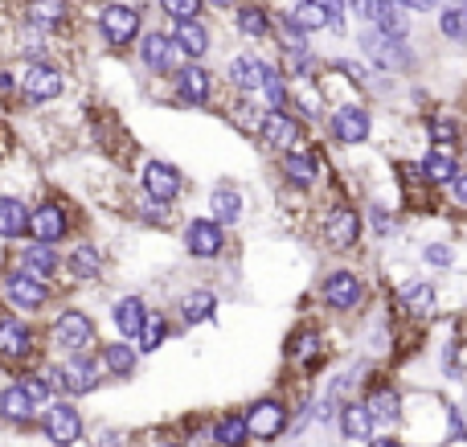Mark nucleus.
Returning a JSON list of instances; mask_svg holds the SVG:
<instances>
[{
    "mask_svg": "<svg viewBox=\"0 0 467 447\" xmlns=\"http://www.w3.org/2000/svg\"><path fill=\"white\" fill-rule=\"evenodd\" d=\"M13 90H16V74L0 70V103H8V99H13Z\"/></svg>",
    "mask_w": 467,
    "mask_h": 447,
    "instance_id": "obj_46",
    "label": "nucleus"
},
{
    "mask_svg": "<svg viewBox=\"0 0 467 447\" xmlns=\"http://www.w3.org/2000/svg\"><path fill=\"white\" fill-rule=\"evenodd\" d=\"M5 296H8V304H13V308H21V312H37V308H46V304H49L46 279L29 275L25 267H21V271H8Z\"/></svg>",
    "mask_w": 467,
    "mask_h": 447,
    "instance_id": "obj_4",
    "label": "nucleus"
},
{
    "mask_svg": "<svg viewBox=\"0 0 467 447\" xmlns=\"http://www.w3.org/2000/svg\"><path fill=\"white\" fill-rule=\"evenodd\" d=\"M291 353H296V358H307V353H316V337L307 333L304 341H296V345H291Z\"/></svg>",
    "mask_w": 467,
    "mask_h": 447,
    "instance_id": "obj_47",
    "label": "nucleus"
},
{
    "mask_svg": "<svg viewBox=\"0 0 467 447\" xmlns=\"http://www.w3.org/2000/svg\"><path fill=\"white\" fill-rule=\"evenodd\" d=\"M361 46H365V54L373 57V66H381V70H402L406 66V41L402 37H389V33H381V29H365Z\"/></svg>",
    "mask_w": 467,
    "mask_h": 447,
    "instance_id": "obj_6",
    "label": "nucleus"
},
{
    "mask_svg": "<svg viewBox=\"0 0 467 447\" xmlns=\"http://www.w3.org/2000/svg\"><path fill=\"white\" fill-rule=\"evenodd\" d=\"M451 189H455V202L467 205V177H451Z\"/></svg>",
    "mask_w": 467,
    "mask_h": 447,
    "instance_id": "obj_49",
    "label": "nucleus"
},
{
    "mask_svg": "<svg viewBox=\"0 0 467 447\" xmlns=\"http://www.w3.org/2000/svg\"><path fill=\"white\" fill-rule=\"evenodd\" d=\"M210 210H213V222H222V226H234V222L242 218V193L230 185H218L210 193Z\"/></svg>",
    "mask_w": 467,
    "mask_h": 447,
    "instance_id": "obj_26",
    "label": "nucleus"
},
{
    "mask_svg": "<svg viewBox=\"0 0 467 447\" xmlns=\"http://www.w3.org/2000/svg\"><path fill=\"white\" fill-rule=\"evenodd\" d=\"M177 54L181 49L169 33H144V41H140V57H144V66L156 74H169L172 66H177Z\"/></svg>",
    "mask_w": 467,
    "mask_h": 447,
    "instance_id": "obj_12",
    "label": "nucleus"
},
{
    "mask_svg": "<svg viewBox=\"0 0 467 447\" xmlns=\"http://www.w3.org/2000/svg\"><path fill=\"white\" fill-rule=\"evenodd\" d=\"M365 16H369L381 33L406 41V29H410V25H406V13H402V5H398V0H365Z\"/></svg>",
    "mask_w": 467,
    "mask_h": 447,
    "instance_id": "obj_14",
    "label": "nucleus"
},
{
    "mask_svg": "<svg viewBox=\"0 0 467 447\" xmlns=\"http://www.w3.org/2000/svg\"><path fill=\"white\" fill-rule=\"evenodd\" d=\"M0 415L8 419V423H33V415H37V407L29 402V394L21 390V382L8 386L5 394H0Z\"/></svg>",
    "mask_w": 467,
    "mask_h": 447,
    "instance_id": "obj_25",
    "label": "nucleus"
},
{
    "mask_svg": "<svg viewBox=\"0 0 467 447\" xmlns=\"http://www.w3.org/2000/svg\"><path fill=\"white\" fill-rule=\"evenodd\" d=\"M451 259H455V251L447 243H431L427 246V263H431V267H451Z\"/></svg>",
    "mask_w": 467,
    "mask_h": 447,
    "instance_id": "obj_45",
    "label": "nucleus"
},
{
    "mask_svg": "<svg viewBox=\"0 0 467 447\" xmlns=\"http://www.w3.org/2000/svg\"><path fill=\"white\" fill-rule=\"evenodd\" d=\"M33 349V333L13 317H0V358H25Z\"/></svg>",
    "mask_w": 467,
    "mask_h": 447,
    "instance_id": "obj_21",
    "label": "nucleus"
},
{
    "mask_svg": "<svg viewBox=\"0 0 467 447\" xmlns=\"http://www.w3.org/2000/svg\"><path fill=\"white\" fill-rule=\"evenodd\" d=\"M164 16H172V21H197L205 8V0H161Z\"/></svg>",
    "mask_w": 467,
    "mask_h": 447,
    "instance_id": "obj_40",
    "label": "nucleus"
},
{
    "mask_svg": "<svg viewBox=\"0 0 467 447\" xmlns=\"http://www.w3.org/2000/svg\"><path fill=\"white\" fill-rule=\"evenodd\" d=\"M66 226H70V222H66V210L62 205H54V202H41L37 210H29V230H25V234L33 238V243H62L66 238Z\"/></svg>",
    "mask_w": 467,
    "mask_h": 447,
    "instance_id": "obj_5",
    "label": "nucleus"
},
{
    "mask_svg": "<svg viewBox=\"0 0 467 447\" xmlns=\"http://www.w3.org/2000/svg\"><path fill=\"white\" fill-rule=\"evenodd\" d=\"M185 246L197 259H213V255H222V246H226V230L213 218H197V222H189V230H185Z\"/></svg>",
    "mask_w": 467,
    "mask_h": 447,
    "instance_id": "obj_7",
    "label": "nucleus"
},
{
    "mask_svg": "<svg viewBox=\"0 0 467 447\" xmlns=\"http://www.w3.org/2000/svg\"><path fill=\"white\" fill-rule=\"evenodd\" d=\"M213 5H226V8H230V5H234V0H213Z\"/></svg>",
    "mask_w": 467,
    "mask_h": 447,
    "instance_id": "obj_52",
    "label": "nucleus"
},
{
    "mask_svg": "<svg viewBox=\"0 0 467 447\" xmlns=\"http://www.w3.org/2000/svg\"><path fill=\"white\" fill-rule=\"evenodd\" d=\"M373 447H398L394 440H373Z\"/></svg>",
    "mask_w": 467,
    "mask_h": 447,
    "instance_id": "obj_51",
    "label": "nucleus"
},
{
    "mask_svg": "<svg viewBox=\"0 0 467 447\" xmlns=\"http://www.w3.org/2000/svg\"><path fill=\"white\" fill-rule=\"evenodd\" d=\"M95 320L87 317V312H62V317L54 320V345L62 353H87L90 345H95Z\"/></svg>",
    "mask_w": 467,
    "mask_h": 447,
    "instance_id": "obj_3",
    "label": "nucleus"
},
{
    "mask_svg": "<svg viewBox=\"0 0 467 447\" xmlns=\"http://www.w3.org/2000/svg\"><path fill=\"white\" fill-rule=\"evenodd\" d=\"M16 87H21L25 103H54L66 90V74L46 57H29L21 66V74H16Z\"/></svg>",
    "mask_w": 467,
    "mask_h": 447,
    "instance_id": "obj_1",
    "label": "nucleus"
},
{
    "mask_svg": "<svg viewBox=\"0 0 467 447\" xmlns=\"http://www.w3.org/2000/svg\"><path fill=\"white\" fill-rule=\"evenodd\" d=\"M258 131H263L266 144H279V148H291V144H299V140H304V128H299V123L291 120V115H283V111L263 115Z\"/></svg>",
    "mask_w": 467,
    "mask_h": 447,
    "instance_id": "obj_18",
    "label": "nucleus"
},
{
    "mask_svg": "<svg viewBox=\"0 0 467 447\" xmlns=\"http://www.w3.org/2000/svg\"><path fill=\"white\" fill-rule=\"evenodd\" d=\"M144 320H148V308L140 296H123V300L115 304V328H119L123 337H140Z\"/></svg>",
    "mask_w": 467,
    "mask_h": 447,
    "instance_id": "obj_24",
    "label": "nucleus"
},
{
    "mask_svg": "<svg viewBox=\"0 0 467 447\" xmlns=\"http://www.w3.org/2000/svg\"><path fill=\"white\" fill-rule=\"evenodd\" d=\"M422 177L435 181V185L451 181V177H455V156H451V148H439V144L431 148L427 161H422Z\"/></svg>",
    "mask_w": 467,
    "mask_h": 447,
    "instance_id": "obj_28",
    "label": "nucleus"
},
{
    "mask_svg": "<svg viewBox=\"0 0 467 447\" xmlns=\"http://www.w3.org/2000/svg\"><path fill=\"white\" fill-rule=\"evenodd\" d=\"M172 41H177V49L185 57H205V49H210V29H205L202 21H177Z\"/></svg>",
    "mask_w": 467,
    "mask_h": 447,
    "instance_id": "obj_23",
    "label": "nucleus"
},
{
    "mask_svg": "<svg viewBox=\"0 0 467 447\" xmlns=\"http://www.w3.org/2000/svg\"><path fill=\"white\" fill-rule=\"evenodd\" d=\"M258 87L266 90V99H271L275 111H283V107H287V87H283V74H279V70L263 66V82H258Z\"/></svg>",
    "mask_w": 467,
    "mask_h": 447,
    "instance_id": "obj_38",
    "label": "nucleus"
},
{
    "mask_svg": "<svg viewBox=\"0 0 467 447\" xmlns=\"http://www.w3.org/2000/svg\"><path fill=\"white\" fill-rule=\"evenodd\" d=\"M357 300H361V279H357L353 271H332V275L324 279V304H332V308H353Z\"/></svg>",
    "mask_w": 467,
    "mask_h": 447,
    "instance_id": "obj_17",
    "label": "nucleus"
},
{
    "mask_svg": "<svg viewBox=\"0 0 467 447\" xmlns=\"http://www.w3.org/2000/svg\"><path fill=\"white\" fill-rule=\"evenodd\" d=\"M365 411H369L373 423H398V415H402V407H398V394H394V390H373L369 402H365Z\"/></svg>",
    "mask_w": 467,
    "mask_h": 447,
    "instance_id": "obj_31",
    "label": "nucleus"
},
{
    "mask_svg": "<svg viewBox=\"0 0 467 447\" xmlns=\"http://www.w3.org/2000/svg\"><path fill=\"white\" fill-rule=\"evenodd\" d=\"M340 431H345L348 440H369L373 419H369V411H365V402H348V407L340 411Z\"/></svg>",
    "mask_w": 467,
    "mask_h": 447,
    "instance_id": "obj_29",
    "label": "nucleus"
},
{
    "mask_svg": "<svg viewBox=\"0 0 467 447\" xmlns=\"http://www.w3.org/2000/svg\"><path fill=\"white\" fill-rule=\"evenodd\" d=\"M283 172H287V181L296 189H307L316 181V164H312V156H304V152H287V156H283Z\"/></svg>",
    "mask_w": 467,
    "mask_h": 447,
    "instance_id": "obj_34",
    "label": "nucleus"
},
{
    "mask_svg": "<svg viewBox=\"0 0 467 447\" xmlns=\"http://www.w3.org/2000/svg\"><path fill=\"white\" fill-rule=\"evenodd\" d=\"M210 90H213V82H210V70H202V66H181L177 70V99L181 103H189V107H202V103H210Z\"/></svg>",
    "mask_w": 467,
    "mask_h": 447,
    "instance_id": "obj_13",
    "label": "nucleus"
},
{
    "mask_svg": "<svg viewBox=\"0 0 467 447\" xmlns=\"http://www.w3.org/2000/svg\"><path fill=\"white\" fill-rule=\"evenodd\" d=\"M62 390H70V394H90L99 386V369H95V361L90 358H82V353H74L70 361H66L62 369Z\"/></svg>",
    "mask_w": 467,
    "mask_h": 447,
    "instance_id": "obj_16",
    "label": "nucleus"
},
{
    "mask_svg": "<svg viewBox=\"0 0 467 447\" xmlns=\"http://www.w3.org/2000/svg\"><path fill=\"white\" fill-rule=\"evenodd\" d=\"M25 230H29V205H25L21 197H0V238L13 243Z\"/></svg>",
    "mask_w": 467,
    "mask_h": 447,
    "instance_id": "obj_22",
    "label": "nucleus"
},
{
    "mask_svg": "<svg viewBox=\"0 0 467 447\" xmlns=\"http://www.w3.org/2000/svg\"><path fill=\"white\" fill-rule=\"evenodd\" d=\"M340 70H345L353 82H365V70H361V66H357V62H340Z\"/></svg>",
    "mask_w": 467,
    "mask_h": 447,
    "instance_id": "obj_50",
    "label": "nucleus"
},
{
    "mask_svg": "<svg viewBox=\"0 0 467 447\" xmlns=\"http://www.w3.org/2000/svg\"><path fill=\"white\" fill-rule=\"evenodd\" d=\"M431 140L443 148H451L455 140H460V128H455V120H431Z\"/></svg>",
    "mask_w": 467,
    "mask_h": 447,
    "instance_id": "obj_43",
    "label": "nucleus"
},
{
    "mask_svg": "<svg viewBox=\"0 0 467 447\" xmlns=\"http://www.w3.org/2000/svg\"><path fill=\"white\" fill-rule=\"evenodd\" d=\"M103 366L111 369L115 378H128L131 369H136V349H128V341L107 345V349H103Z\"/></svg>",
    "mask_w": 467,
    "mask_h": 447,
    "instance_id": "obj_35",
    "label": "nucleus"
},
{
    "mask_svg": "<svg viewBox=\"0 0 467 447\" xmlns=\"http://www.w3.org/2000/svg\"><path fill=\"white\" fill-rule=\"evenodd\" d=\"M21 267L37 279H54L57 271H62V259H57V251L49 243H33L21 251Z\"/></svg>",
    "mask_w": 467,
    "mask_h": 447,
    "instance_id": "obj_19",
    "label": "nucleus"
},
{
    "mask_svg": "<svg viewBox=\"0 0 467 447\" xmlns=\"http://www.w3.org/2000/svg\"><path fill=\"white\" fill-rule=\"evenodd\" d=\"M25 8H29L25 16H29L33 29H46V33L62 29V25L70 21V5H66V0H29Z\"/></svg>",
    "mask_w": 467,
    "mask_h": 447,
    "instance_id": "obj_20",
    "label": "nucleus"
},
{
    "mask_svg": "<svg viewBox=\"0 0 467 447\" xmlns=\"http://www.w3.org/2000/svg\"><path fill=\"white\" fill-rule=\"evenodd\" d=\"M213 308H218L213 292H189L185 300H181V317H185L189 325H202V320H210Z\"/></svg>",
    "mask_w": 467,
    "mask_h": 447,
    "instance_id": "obj_33",
    "label": "nucleus"
},
{
    "mask_svg": "<svg viewBox=\"0 0 467 447\" xmlns=\"http://www.w3.org/2000/svg\"><path fill=\"white\" fill-rule=\"evenodd\" d=\"M164 447H172V443H164Z\"/></svg>",
    "mask_w": 467,
    "mask_h": 447,
    "instance_id": "obj_53",
    "label": "nucleus"
},
{
    "mask_svg": "<svg viewBox=\"0 0 467 447\" xmlns=\"http://www.w3.org/2000/svg\"><path fill=\"white\" fill-rule=\"evenodd\" d=\"M324 238H328L332 246H353L357 238H361V218H357V210L337 205V210L328 213V222H324Z\"/></svg>",
    "mask_w": 467,
    "mask_h": 447,
    "instance_id": "obj_15",
    "label": "nucleus"
},
{
    "mask_svg": "<svg viewBox=\"0 0 467 447\" xmlns=\"http://www.w3.org/2000/svg\"><path fill=\"white\" fill-rule=\"evenodd\" d=\"M439 25H443L447 37H463V33H467V13H463V8H447Z\"/></svg>",
    "mask_w": 467,
    "mask_h": 447,
    "instance_id": "obj_44",
    "label": "nucleus"
},
{
    "mask_svg": "<svg viewBox=\"0 0 467 447\" xmlns=\"http://www.w3.org/2000/svg\"><path fill=\"white\" fill-rule=\"evenodd\" d=\"M41 427H46V435H49V440H54L57 447H70V443L82 435L78 411L66 407V402H54V407L46 411V419H41Z\"/></svg>",
    "mask_w": 467,
    "mask_h": 447,
    "instance_id": "obj_10",
    "label": "nucleus"
},
{
    "mask_svg": "<svg viewBox=\"0 0 467 447\" xmlns=\"http://www.w3.org/2000/svg\"><path fill=\"white\" fill-rule=\"evenodd\" d=\"M66 267H70L78 279H95L99 271H103V255H99L90 243H82L70 251V263H66Z\"/></svg>",
    "mask_w": 467,
    "mask_h": 447,
    "instance_id": "obj_30",
    "label": "nucleus"
},
{
    "mask_svg": "<svg viewBox=\"0 0 467 447\" xmlns=\"http://www.w3.org/2000/svg\"><path fill=\"white\" fill-rule=\"evenodd\" d=\"M164 337H169V325H164V317H148L144 328H140V349H144V353L161 349Z\"/></svg>",
    "mask_w": 467,
    "mask_h": 447,
    "instance_id": "obj_39",
    "label": "nucleus"
},
{
    "mask_svg": "<svg viewBox=\"0 0 467 447\" xmlns=\"http://www.w3.org/2000/svg\"><path fill=\"white\" fill-rule=\"evenodd\" d=\"M140 25H144V16H140L136 5H103V13H99V33H103L107 46H128V41L140 37Z\"/></svg>",
    "mask_w": 467,
    "mask_h": 447,
    "instance_id": "obj_2",
    "label": "nucleus"
},
{
    "mask_svg": "<svg viewBox=\"0 0 467 447\" xmlns=\"http://www.w3.org/2000/svg\"><path fill=\"white\" fill-rule=\"evenodd\" d=\"M402 304L414 312V317H422V312H431V304H435V287H431V284L410 287V292L402 296Z\"/></svg>",
    "mask_w": 467,
    "mask_h": 447,
    "instance_id": "obj_41",
    "label": "nucleus"
},
{
    "mask_svg": "<svg viewBox=\"0 0 467 447\" xmlns=\"http://www.w3.org/2000/svg\"><path fill=\"white\" fill-rule=\"evenodd\" d=\"M291 25H296L299 33H312V29H324L328 25V8L320 5V0H299L296 8H291V16H287Z\"/></svg>",
    "mask_w": 467,
    "mask_h": 447,
    "instance_id": "obj_27",
    "label": "nucleus"
},
{
    "mask_svg": "<svg viewBox=\"0 0 467 447\" xmlns=\"http://www.w3.org/2000/svg\"><path fill=\"white\" fill-rule=\"evenodd\" d=\"M246 419H222V423L218 427H213V440H218L222 447H242V443H246Z\"/></svg>",
    "mask_w": 467,
    "mask_h": 447,
    "instance_id": "obj_36",
    "label": "nucleus"
},
{
    "mask_svg": "<svg viewBox=\"0 0 467 447\" xmlns=\"http://www.w3.org/2000/svg\"><path fill=\"white\" fill-rule=\"evenodd\" d=\"M230 82L238 90H254L258 82H263V62H254V57H246V54L234 57L230 62Z\"/></svg>",
    "mask_w": 467,
    "mask_h": 447,
    "instance_id": "obj_32",
    "label": "nucleus"
},
{
    "mask_svg": "<svg viewBox=\"0 0 467 447\" xmlns=\"http://www.w3.org/2000/svg\"><path fill=\"white\" fill-rule=\"evenodd\" d=\"M369 111L357 103L348 107H337V115H332V136L340 140V144H365L369 140Z\"/></svg>",
    "mask_w": 467,
    "mask_h": 447,
    "instance_id": "obj_9",
    "label": "nucleus"
},
{
    "mask_svg": "<svg viewBox=\"0 0 467 447\" xmlns=\"http://www.w3.org/2000/svg\"><path fill=\"white\" fill-rule=\"evenodd\" d=\"M402 8H414V13H431V8H439V0H398Z\"/></svg>",
    "mask_w": 467,
    "mask_h": 447,
    "instance_id": "obj_48",
    "label": "nucleus"
},
{
    "mask_svg": "<svg viewBox=\"0 0 467 447\" xmlns=\"http://www.w3.org/2000/svg\"><path fill=\"white\" fill-rule=\"evenodd\" d=\"M283 423H287V411H283V402H275V399L254 402L246 415V431L254 435V440H275V435L283 431Z\"/></svg>",
    "mask_w": 467,
    "mask_h": 447,
    "instance_id": "obj_11",
    "label": "nucleus"
},
{
    "mask_svg": "<svg viewBox=\"0 0 467 447\" xmlns=\"http://www.w3.org/2000/svg\"><path fill=\"white\" fill-rule=\"evenodd\" d=\"M181 185H185V181H181V172L172 169L169 161H148L144 164V189H148L152 202H164V205L177 202Z\"/></svg>",
    "mask_w": 467,
    "mask_h": 447,
    "instance_id": "obj_8",
    "label": "nucleus"
},
{
    "mask_svg": "<svg viewBox=\"0 0 467 447\" xmlns=\"http://www.w3.org/2000/svg\"><path fill=\"white\" fill-rule=\"evenodd\" d=\"M21 390L29 394V402L33 407H41V402H49V394H54V386H49V378H37V374H29L21 382Z\"/></svg>",
    "mask_w": 467,
    "mask_h": 447,
    "instance_id": "obj_42",
    "label": "nucleus"
},
{
    "mask_svg": "<svg viewBox=\"0 0 467 447\" xmlns=\"http://www.w3.org/2000/svg\"><path fill=\"white\" fill-rule=\"evenodd\" d=\"M238 29L246 33V37H263V33L271 29V21H266V13H263V8H254V5H242V8H238Z\"/></svg>",
    "mask_w": 467,
    "mask_h": 447,
    "instance_id": "obj_37",
    "label": "nucleus"
}]
</instances>
